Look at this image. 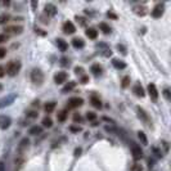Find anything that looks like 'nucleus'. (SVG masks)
Wrapping results in <instances>:
<instances>
[{
  "label": "nucleus",
  "instance_id": "f257e3e1",
  "mask_svg": "<svg viewBox=\"0 0 171 171\" xmlns=\"http://www.w3.org/2000/svg\"><path fill=\"white\" fill-rule=\"evenodd\" d=\"M19 69H21V62H18V61H10L9 63L7 64L5 72H7L10 77H13V76H15V75H17V73L19 72Z\"/></svg>",
  "mask_w": 171,
  "mask_h": 171
},
{
  "label": "nucleus",
  "instance_id": "f03ea898",
  "mask_svg": "<svg viewBox=\"0 0 171 171\" xmlns=\"http://www.w3.org/2000/svg\"><path fill=\"white\" fill-rule=\"evenodd\" d=\"M44 73H42L41 69H39V68H35L31 71V81L35 84V85H42V83H44Z\"/></svg>",
  "mask_w": 171,
  "mask_h": 171
},
{
  "label": "nucleus",
  "instance_id": "7ed1b4c3",
  "mask_svg": "<svg viewBox=\"0 0 171 171\" xmlns=\"http://www.w3.org/2000/svg\"><path fill=\"white\" fill-rule=\"evenodd\" d=\"M165 13V4L158 3L156 7L152 9V17L153 18H161Z\"/></svg>",
  "mask_w": 171,
  "mask_h": 171
},
{
  "label": "nucleus",
  "instance_id": "20e7f679",
  "mask_svg": "<svg viewBox=\"0 0 171 171\" xmlns=\"http://www.w3.org/2000/svg\"><path fill=\"white\" fill-rule=\"evenodd\" d=\"M131 154H133V158L135 161H138V160H142L143 158V151H142V148L139 145H137V144H131Z\"/></svg>",
  "mask_w": 171,
  "mask_h": 171
},
{
  "label": "nucleus",
  "instance_id": "39448f33",
  "mask_svg": "<svg viewBox=\"0 0 171 171\" xmlns=\"http://www.w3.org/2000/svg\"><path fill=\"white\" fill-rule=\"evenodd\" d=\"M84 104V99L83 98H79V96H73V98H69L68 99V104L67 107L68 108H79Z\"/></svg>",
  "mask_w": 171,
  "mask_h": 171
},
{
  "label": "nucleus",
  "instance_id": "423d86ee",
  "mask_svg": "<svg viewBox=\"0 0 171 171\" xmlns=\"http://www.w3.org/2000/svg\"><path fill=\"white\" fill-rule=\"evenodd\" d=\"M62 30H63V32L66 35H72L76 32V27L71 21H66L63 23V26H62Z\"/></svg>",
  "mask_w": 171,
  "mask_h": 171
},
{
  "label": "nucleus",
  "instance_id": "0eeeda50",
  "mask_svg": "<svg viewBox=\"0 0 171 171\" xmlns=\"http://www.w3.org/2000/svg\"><path fill=\"white\" fill-rule=\"evenodd\" d=\"M66 80H67V72H64V71H59L54 75V83L57 85L66 83Z\"/></svg>",
  "mask_w": 171,
  "mask_h": 171
},
{
  "label": "nucleus",
  "instance_id": "6e6552de",
  "mask_svg": "<svg viewBox=\"0 0 171 171\" xmlns=\"http://www.w3.org/2000/svg\"><path fill=\"white\" fill-rule=\"evenodd\" d=\"M15 94H9V95H7V96H4L3 99H0V108H4V107H7V106H9V104H12L14 102V99H15Z\"/></svg>",
  "mask_w": 171,
  "mask_h": 171
},
{
  "label": "nucleus",
  "instance_id": "1a4fd4ad",
  "mask_svg": "<svg viewBox=\"0 0 171 171\" xmlns=\"http://www.w3.org/2000/svg\"><path fill=\"white\" fill-rule=\"evenodd\" d=\"M148 94H149V96L153 100H157L158 99V90H157L156 85L152 84V83L148 84Z\"/></svg>",
  "mask_w": 171,
  "mask_h": 171
},
{
  "label": "nucleus",
  "instance_id": "9d476101",
  "mask_svg": "<svg viewBox=\"0 0 171 171\" xmlns=\"http://www.w3.org/2000/svg\"><path fill=\"white\" fill-rule=\"evenodd\" d=\"M133 93L138 96V98H144V96H145V91H144V89H143V86L140 84H135L134 85Z\"/></svg>",
  "mask_w": 171,
  "mask_h": 171
},
{
  "label": "nucleus",
  "instance_id": "9b49d317",
  "mask_svg": "<svg viewBox=\"0 0 171 171\" xmlns=\"http://www.w3.org/2000/svg\"><path fill=\"white\" fill-rule=\"evenodd\" d=\"M5 31H7V32H9V34L19 35V34H22L23 27H22V26H17V25H14V26H7V27H5Z\"/></svg>",
  "mask_w": 171,
  "mask_h": 171
},
{
  "label": "nucleus",
  "instance_id": "f8f14e48",
  "mask_svg": "<svg viewBox=\"0 0 171 171\" xmlns=\"http://www.w3.org/2000/svg\"><path fill=\"white\" fill-rule=\"evenodd\" d=\"M137 112H138V117L142 120V121H144L145 124H149V117H148V115H147V112L143 110L142 107H137Z\"/></svg>",
  "mask_w": 171,
  "mask_h": 171
},
{
  "label": "nucleus",
  "instance_id": "ddd939ff",
  "mask_svg": "<svg viewBox=\"0 0 171 171\" xmlns=\"http://www.w3.org/2000/svg\"><path fill=\"white\" fill-rule=\"evenodd\" d=\"M90 103H91V106H93V107L98 108V110H100V108L103 107L102 100H100V99H99V96H98V95H95V94H93V95L90 96Z\"/></svg>",
  "mask_w": 171,
  "mask_h": 171
},
{
  "label": "nucleus",
  "instance_id": "4468645a",
  "mask_svg": "<svg viewBox=\"0 0 171 171\" xmlns=\"http://www.w3.org/2000/svg\"><path fill=\"white\" fill-rule=\"evenodd\" d=\"M28 145H30V140L27 138H23L22 140L19 142V144H18V152L19 153H23L27 148H28Z\"/></svg>",
  "mask_w": 171,
  "mask_h": 171
},
{
  "label": "nucleus",
  "instance_id": "2eb2a0df",
  "mask_svg": "<svg viewBox=\"0 0 171 171\" xmlns=\"http://www.w3.org/2000/svg\"><path fill=\"white\" fill-rule=\"evenodd\" d=\"M10 124H12L10 117H7V116H3V117H0V127H1L3 130L8 129V127L10 126Z\"/></svg>",
  "mask_w": 171,
  "mask_h": 171
},
{
  "label": "nucleus",
  "instance_id": "dca6fc26",
  "mask_svg": "<svg viewBox=\"0 0 171 171\" xmlns=\"http://www.w3.org/2000/svg\"><path fill=\"white\" fill-rule=\"evenodd\" d=\"M90 71L93 72V75L98 77V76H100V75H102V72H103V68H102V66H100L99 63H94V64L91 66Z\"/></svg>",
  "mask_w": 171,
  "mask_h": 171
},
{
  "label": "nucleus",
  "instance_id": "f3484780",
  "mask_svg": "<svg viewBox=\"0 0 171 171\" xmlns=\"http://www.w3.org/2000/svg\"><path fill=\"white\" fill-rule=\"evenodd\" d=\"M72 45H73V48H76V49H83L85 46V41L80 37H75V39H72Z\"/></svg>",
  "mask_w": 171,
  "mask_h": 171
},
{
  "label": "nucleus",
  "instance_id": "a211bd4d",
  "mask_svg": "<svg viewBox=\"0 0 171 171\" xmlns=\"http://www.w3.org/2000/svg\"><path fill=\"white\" fill-rule=\"evenodd\" d=\"M85 34H86V36L89 39H91V40H95V39L98 37V31H96L95 28H93V27L88 28L86 31H85Z\"/></svg>",
  "mask_w": 171,
  "mask_h": 171
},
{
  "label": "nucleus",
  "instance_id": "6ab92c4d",
  "mask_svg": "<svg viewBox=\"0 0 171 171\" xmlns=\"http://www.w3.org/2000/svg\"><path fill=\"white\" fill-rule=\"evenodd\" d=\"M133 10H134V13L137 14V15H140V17H144V15L147 14V9L144 7H140V5H137V7H134L133 8Z\"/></svg>",
  "mask_w": 171,
  "mask_h": 171
},
{
  "label": "nucleus",
  "instance_id": "aec40b11",
  "mask_svg": "<svg viewBox=\"0 0 171 171\" xmlns=\"http://www.w3.org/2000/svg\"><path fill=\"white\" fill-rule=\"evenodd\" d=\"M112 64H113V67L117 68V69H125L126 68V63L124 61H120V59H112Z\"/></svg>",
  "mask_w": 171,
  "mask_h": 171
},
{
  "label": "nucleus",
  "instance_id": "412c9836",
  "mask_svg": "<svg viewBox=\"0 0 171 171\" xmlns=\"http://www.w3.org/2000/svg\"><path fill=\"white\" fill-rule=\"evenodd\" d=\"M67 117H68V112L66 110H62V111H59L57 113V120L59 122H64L66 120H67Z\"/></svg>",
  "mask_w": 171,
  "mask_h": 171
},
{
  "label": "nucleus",
  "instance_id": "4be33fe9",
  "mask_svg": "<svg viewBox=\"0 0 171 171\" xmlns=\"http://www.w3.org/2000/svg\"><path fill=\"white\" fill-rule=\"evenodd\" d=\"M28 134L30 135H40V134H42V127L41 126H37V125H35V126H32L31 129L28 130Z\"/></svg>",
  "mask_w": 171,
  "mask_h": 171
},
{
  "label": "nucleus",
  "instance_id": "5701e85b",
  "mask_svg": "<svg viewBox=\"0 0 171 171\" xmlns=\"http://www.w3.org/2000/svg\"><path fill=\"white\" fill-rule=\"evenodd\" d=\"M75 86H76V83H75V81H69L68 84H66L64 86H63V89H62V93H63V94H66V93L73 90V89H75Z\"/></svg>",
  "mask_w": 171,
  "mask_h": 171
},
{
  "label": "nucleus",
  "instance_id": "b1692460",
  "mask_svg": "<svg viewBox=\"0 0 171 171\" xmlns=\"http://www.w3.org/2000/svg\"><path fill=\"white\" fill-rule=\"evenodd\" d=\"M56 106H57L56 102H48L44 106V111L46 112V113H52V112L56 110Z\"/></svg>",
  "mask_w": 171,
  "mask_h": 171
},
{
  "label": "nucleus",
  "instance_id": "393cba45",
  "mask_svg": "<svg viewBox=\"0 0 171 171\" xmlns=\"http://www.w3.org/2000/svg\"><path fill=\"white\" fill-rule=\"evenodd\" d=\"M56 42H57V46L62 50V52H66V50H67L68 45H67V42H66V41L63 40V39H57Z\"/></svg>",
  "mask_w": 171,
  "mask_h": 171
},
{
  "label": "nucleus",
  "instance_id": "a878e982",
  "mask_svg": "<svg viewBox=\"0 0 171 171\" xmlns=\"http://www.w3.org/2000/svg\"><path fill=\"white\" fill-rule=\"evenodd\" d=\"M56 7L53 5V4H46L45 5V13L46 14H50V15H54L56 14Z\"/></svg>",
  "mask_w": 171,
  "mask_h": 171
},
{
  "label": "nucleus",
  "instance_id": "bb28decb",
  "mask_svg": "<svg viewBox=\"0 0 171 171\" xmlns=\"http://www.w3.org/2000/svg\"><path fill=\"white\" fill-rule=\"evenodd\" d=\"M99 28L102 30V32H103L104 35H108V34H111V27L108 26L107 23H104V22L99 23Z\"/></svg>",
  "mask_w": 171,
  "mask_h": 171
},
{
  "label": "nucleus",
  "instance_id": "cd10ccee",
  "mask_svg": "<svg viewBox=\"0 0 171 171\" xmlns=\"http://www.w3.org/2000/svg\"><path fill=\"white\" fill-rule=\"evenodd\" d=\"M42 126L44 127H52L53 126V120L49 117V116H46V117L42 118Z\"/></svg>",
  "mask_w": 171,
  "mask_h": 171
},
{
  "label": "nucleus",
  "instance_id": "c85d7f7f",
  "mask_svg": "<svg viewBox=\"0 0 171 171\" xmlns=\"http://www.w3.org/2000/svg\"><path fill=\"white\" fill-rule=\"evenodd\" d=\"M138 138L140 139V142H142V143H143V144H144V145H147V144H148V139H147L145 134L143 133V131H139V133H138Z\"/></svg>",
  "mask_w": 171,
  "mask_h": 171
},
{
  "label": "nucleus",
  "instance_id": "c756f323",
  "mask_svg": "<svg viewBox=\"0 0 171 171\" xmlns=\"http://www.w3.org/2000/svg\"><path fill=\"white\" fill-rule=\"evenodd\" d=\"M130 85V77L129 76H125V77H122V80H121V86L124 89H126L127 86Z\"/></svg>",
  "mask_w": 171,
  "mask_h": 171
},
{
  "label": "nucleus",
  "instance_id": "7c9ffc66",
  "mask_svg": "<svg viewBox=\"0 0 171 171\" xmlns=\"http://www.w3.org/2000/svg\"><path fill=\"white\" fill-rule=\"evenodd\" d=\"M39 116V113H37V111H27L26 112V117L27 118H36Z\"/></svg>",
  "mask_w": 171,
  "mask_h": 171
},
{
  "label": "nucleus",
  "instance_id": "2f4dec72",
  "mask_svg": "<svg viewBox=\"0 0 171 171\" xmlns=\"http://www.w3.org/2000/svg\"><path fill=\"white\" fill-rule=\"evenodd\" d=\"M8 21H9V15H8L7 13L0 14V25H5Z\"/></svg>",
  "mask_w": 171,
  "mask_h": 171
},
{
  "label": "nucleus",
  "instance_id": "473e14b6",
  "mask_svg": "<svg viewBox=\"0 0 171 171\" xmlns=\"http://www.w3.org/2000/svg\"><path fill=\"white\" fill-rule=\"evenodd\" d=\"M86 118L89 120V121L94 122L96 120V113H95V112H86Z\"/></svg>",
  "mask_w": 171,
  "mask_h": 171
},
{
  "label": "nucleus",
  "instance_id": "72a5a7b5",
  "mask_svg": "<svg viewBox=\"0 0 171 171\" xmlns=\"http://www.w3.org/2000/svg\"><path fill=\"white\" fill-rule=\"evenodd\" d=\"M104 129H106V131H108V133H112V134L118 133V130H117V129H115L113 126H110V125H106V126H104Z\"/></svg>",
  "mask_w": 171,
  "mask_h": 171
},
{
  "label": "nucleus",
  "instance_id": "f704fd0d",
  "mask_svg": "<svg viewBox=\"0 0 171 171\" xmlns=\"http://www.w3.org/2000/svg\"><path fill=\"white\" fill-rule=\"evenodd\" d=\"M75 73L77 76H84V68L83 67H79V66H77V67H75Z\"/></svg>",
  "mask_w": 171,
  "mask_h": 171
},
{
  "label": "nucleus",
  "instance_id": "c9c22d12",
  "mask_svg": "<svg viewBox=\"0 0 171 171\" xmlns=\"http://www.w3.org/2000/svg\"><path fill=\"white\" fill-rule=\"evenodd\" d=\"M131 171H143V167L140 164H134L131 166Z\"/></svg>",
  "mask_w": 171,
  "mask_h": 171
},
{
  "label": "nucleus",
  "instance_id": "e433bc0d",
  "mask_svg": "<svg viewBox=\"0 0 171 171\" xmlns=\"http://www.w3.org/2000/svg\"><path fill=\"white\" fill-rule=\"evenodd\" d=\"M83 130L80 126H75V125H71L69 126V131H72V133H80V131Z\"/></svg>",
  "mask_w": 171,
  "mask_h": 171
},
{
  "label": "nucleus",
  "instance_id": "4c0bfd02",
  "mask_svg": "<svg viewBox=\"0 0 171 171\" xmlns=\"http://www.w3.org/2000/svg\"><path fill=\"white\" fill-rule=\"evenodd\" d=\"M117 50H120V52H121V54H124V56H126V53H127L126 48H125V46H124L122 44H117Z\"/></svg>",
  "mask_w": 171,
  "mask_h": 171
},
{
  "label": "nucleus",
  "instance_id": "58836bf2",
  "mask_svg": "<svg viewBox=\"0 0 171 171\" xmlns=\"http://www.w3.org/2000/svg\"><path fill=\"white\" fill-rule=\"evenodd\" d=\"M73 121H75V122H81V121H83L81 115L80 113H75V115H73Z\"/></svg>",
  "mask_w": 171,
  "mask_h": 171
},
{
  "label": "nucleus",
  "instance_id": "ea45409f",
  "mask_svg": "<svg viewBox=\"0 0 171 171\" xmlns=\"http://www.w3.org/2000/svg\"><path fill=\"white\" fill-rule=\"evenodd\" d=\"M76 21L79 22L81 26H85V18H83V17H79V15H76Z\"/></svg>",
  "mask_w": 171,
  "mask_h": 171
},
{
  "label": "nucleus",
  "instance_id": "a19ab883",
  "mask_svg": "<svg viewBox=\"0 0 171 171\" xmlns=\"http://www.w3.org/2000/svg\"><path fill=\"white\" fill-rule=\"evenodd\" d=\"M61 64L64 66V67H66V66H69V61L67 59V58H62V59H61Z\"/></svg>",
  "mask_w": 171,
  "mask_h": 171
},
{
  "label": "nucleus",
  "instance_id": "79ce46f5",
  "mask_svg": "<svg viewBox=\"0 0 171 171\" xmlns=\"http://www.w3.org/2000/svg\"><path fill=\"white\" fill-rule=\"evenodd\" d=\"M162 94H164V96H165L166 99H167V100H170V90H169V89H165Z\"/></svg>",
  "mask_w": 171,
  "mask_h": 171
},
{
  "label": "nucleus",
  "instance_id": "37998d69",
  "mask_svg": "<svg viewBox=\"0 0 171 171\" xmlns=\"http://www.w3.org/2000/svg\"><path fill=\"white\" fill-rule=\"evenodd\" d=\"M80 81H81V84H88L89 83V76H85V75L81 76V80Z\"/></svg>",
  "mask_w": 171,
  "mask_h": 171
},
{
  "label": "nucleus",
  "instance_id": "c03bdc74",
  "mask_svg": "<svg viewBox=\"0 0 171 171\" xmlns=\"http://www.w3.org/2000/svg\"><path fill=\"white\" fill-rule=\"evenodd\" d=\"M5 54H7V50L4 48H0V59H3V58L5 57Z\"/></svg>",
  "mask_w": 171,
  "mask_h": 171
},
{
  "label": "nucleus",
  "instance_id": "a18cd8bd",
  "mask_svg": "<svg viewBox=\"0 0 171 171\" xmlns=\"http://www.w3.org/2000/svg\"><path fill=\"white\" fill-rule=\"evenodd\" d=\"M7 40H8L7 35H0V44H1V42H5Z\"/></svg>",
  "mask_w": 171,
  "mask_h": 171
},
{
  "label": "nucleus",
  "instance_id": "49530a36",
  "mask_svg": "<svg viewBox=\"0 0 171 171\" xmlns=\"http://www.w3.org/2000/svg\"><path fill=\"white\" fill-rule=\"evenodd\" d=\"M81 152H83V149H81V148H76V149H75V156L79 157L80 154H81Z\"/></svg>",
  "mask_w": 171,
  "mask_h": 171
},
{
  "label": "nucleus",
  "instance_id": "de8ad7c7",
  "mask_svg": "<svg viewBox=\"0 0 171 171\" xmlns=\"http://www.w3.org/2000/svg\"><path fill=\"white\" fill-rule=\"evenodd\" d=\"M4 75H5V68L0 66V77H4Z\"/></svg>",
  "mask_w": 171,
  "mask_h": 171
},
{
  "label": "nucleus",
  "instance_id": "09e8293b",
  "mask_svg": "<svg viewBox=\"0 0 171 171\" xmlns=\"http://www.w3.org/2000/svg\"><path fill=\"white\" fill-rule=\"evenodd\" d=\"M153 152H154V153H156V156H157V157H162V154H161V152H160V151H158L157 148H153Z\"/></svg>",
  "mask_w": 171,
  "mask_h": 171
},
{
  "label": "nucleus",
  "instance_id": "8fccbe9b",
  "mask_svg": "<svg viewBox=\"0 0 171 171\" xmlns=\"http://www.w3.org/2000/svg\"><path fill=\"white\" fill-rule=\"evenodd\" d=\"M0 171H5V165L3 161H0Z\"/></svg>",
  "mask_w": 171,
  "mask_h": 171
},
{
  "label": "nucleus",
  "instance_id": "3c124183",
  "mask_svg": "<svg viewBox=\"0 0 171 171\" xmlns=\"http://www.w3.org/2000/svg\"><path fill=\"white\" fill-rule=\"evenodd\" d=\"M148 167H153V161L152 160H148Z\"/></svg>",
  "mask_w": 171,
  "mask_h": 171
},
{
  "label": "nucleus",
  "instance_id": "603ef678",
  "mask_svg": "<svg viewBox=\"0 0 171 171\" xmlns=\"http://www.w3.org/2000/svg\"><path fill=\"white\" fill-rule=\"evenodd\" d=\"M107 15H108V17H111V18H116V15H115V14H112V13H108Z\"/></svg>",
  "mask_w": 171,
  "mask_h": 171
},
{
  "label": "nucleus",
  "instance_id": "864d4df0",
  "mask_svg": "<svg viewBox=\"0 0 171 171\" xmlns=\"http://www.w3.org/2000/svg\"><path fill=\"white\" fill-rule=\"evenodd\" d=\"M32 106H39V100H35V102L32 103Z\"/></svg>",
  "mask_w": 171,
  "mask_h": 171
},
{
  "label": "nucleus",
  "instance_id": "5fc2aeb1",
  "mask_svg": "<svg viewBox=\"0 0 171 171\" xmlns=\"http://www.w3.org/2000/svg\"><path fill=\"white\" fill-rule=\"evenodd\" d=\"M1 90H3V85L0 84V91H1Z\"/></svg>",
  "mask_w": 171,
  "mask_h": 171
}]
</instances>
